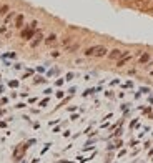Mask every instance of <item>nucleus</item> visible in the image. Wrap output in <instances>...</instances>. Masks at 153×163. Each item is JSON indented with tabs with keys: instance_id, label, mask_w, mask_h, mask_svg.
Returning <instances> with one entry per match:
<instances>
[{
	"instance_id": "obj_1",
	"label": "nucleus",
	"mask_w": 153,
	"mask_h": 163,
	"mask_svg": "<svg viewBox=\"0 0 153 163\" xmlns=\"http://www.w3.org/2000/svg\"><path fill=\"white\" fill-rule=\"evenodd\" d=\"M106 53H108V48L103 45H93V47H88L85 50L87 57H105Z\"/></svg>"
},
{
	"instance_id": "obj_2",
	"label": "nucleus",
	"mask_w": 153,
	"mask_h": 163,
	"mask_svg": "<svg viewBox=\"0 0 153 163\" xmlns=\"http://www.w3.org/2000/svg\"><path fill=\"white\" fill-rule=\"evenodd\" d=\"M130 60H131V53H130V52H123V55L117 60V67H123V65H127Z\"/></svg>"
},
{
	"instance_id": "obj_3",
	"label": "nucleus",
	"mask_w": 153,
	"mask_h": 163,
	"mask_svg": "<svg viewBox=\"0 0 153 163\" xmlns=\"http://www.w3.org/2000/svg\"><path fill=\"white\" fill-rule=\"evenodd\" d=\"M121 55H123V52H121L120 48H113L112 52H108V58L110 60H118Z\"/></svg>"
},
{
	"instance_id": "obj_4",
	"label": "nucleus",
	"mask_w": 153,
	"mask_h": 163,
	"mask_svg": "<svg viewBox=\"0 0 153 163\" xmlns=\"http://www.w3.org/2000/svg\"><path fill=\"white\" fill-rule=\"evenodd\" d=\"M24 20H25L24 14H18V15L15 17V22H13V27H15V28H22V27H24Z\"/></svg>"
},
{
	"instance_id": "obj_5",
	"label": "nucleus",
	"mask_w": 153,
	"mask_h": 163,
	"mask_svg": "<svg viewBox=\"0 0 153 163\" xmlns=\"http://www.w3.org/2000/svg\"><path fill=\"white\" fill-rule=\"evenodd\" d=\"M42 40H43V33H42V32H38V33L35 35V39H33V42L30 43V47H32V48H35V47H38V45H40V42H42Z\"/></svg>"
},
{
	"instance_id": "obj_6",
	"label": "nucleus",
	"mask_w": 153,
	"mask_h": 163,
	"mask_svg": "<svg viewBox=\"0 0 153 163\" xmlns=\"http://www.w3.org/2000/svg\"><path fill=\"white\" fill-rule=\"evenodd\" d=\"M150 57H152V53H148V52L142 53V55H140V58H138V63H140V65H145V63H148Z\"/></svg>"
},
{
	"instance_id": "obj_7",
	"label": "nucleus",
	"mask_w": 153,
	"mask_h": 163,
	"mask_svg": "<svg viewBox=\"0 0 153 163\" xmlns=\"http://www.w3.org/2000/svg\"><path fill=\"white\" fill-rule=\"evenodd\" d=\"M55 42H57V35L55 33H52V35H49V37L45 39V45L52 47V45H55Z\"/></svg>"
},
{
	"instance_id": "obj_8",
	"label": "nucleus",
	"mask_w": 153,
	"mask_h": 163,
	"mask_svg": "<svg viewBox=\"0 0 153 163\" xmlns=\"http://www.w3.org/2000/svg\"><path fill=\"white\" fill-rule=\"evenodd\" d=\"M13 18H15V12H8L7 17H5V25H7V23H10Z\"/></svg>"
},
{
	"instance_id": "obj_9",
	"label": "nucleus",
	"mask_w": 153,
	"mask_h": 163,
	"mask_svg": "<svg viewBox=\"0 0 153 163\" xmlns=\"http://www.w3.org/2000/svg\"><path fill=\"white\" fill-rule=\"evenodd\" d=\"M8 12H10L8 5H0V15H5V14H8Z\"/></svg>"
},
{
	"instance_id": "obj_10",
	"label": "nucleus",
	"mask_w": 153,
	"mask_h": 163,
	"mask_svg": "<svg viewBox=\"0 0 153 163\" xmlns=\"http://www.w3.org/2000/svg\"><path fill=\"white\" fill-rule=\"evenodd\" d=\"M70 42H72V39H70V37H65V39H63V40H62V43H63V45H65V47L68 45V43H70Z\"/></svg>"
},
{
	"instance_id": "obj_11",
	"label": "nucleus",
	"mask_w": 153,
	"mask_h": 163,
	"mask_svg": "<svg viewBox=\"0 0 153 163\" xmlns=\"http://www.w3.org/2000/svg\"><path fill=\"white\" fill-rule=\"evenodd\" d=\"M58 55H60V52H58V50H53V52H52V57H53V58H57Z\"/></svg>"
},
{
	"instance_id": "obj_12",
	"label": "nucleus",
	"mask_w": 153,
	"mask_h": 163,
	"mask_svg": "<svg viewBox=\"0 0 153 163\" xmlns=\"http://www.w3.org/2000/svg\"><path fill=\"white\" fill-rule=\"evenodd\" d=\"M7 32V25H3V27H0V33H5Z\"/></svg>"
},
{
	"instance_id": "obj_13",
	"label": "nucleus",
	"mask_w": 153,
	"mask_h": 163,
	"mask_svg": "<svg viewBox=\"0 0 153 163\" xmlns=\"http://www.w3.org/2000/svg\"><path fill=\"white\" fill-rule=\"evenodd\" d=\"M150 75H153V70H152V72H150Z\"/></svg>"
}]
</instances>
